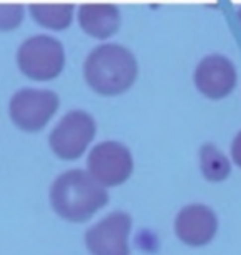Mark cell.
I'll list each match as a JSON object with an SVG mask.
<instances>
[{"instance_id": "cell-1", "label": "cell", "mask_w": 241, "mask_h": 255, "mask_svg": "<svg viewBox=\"0 0 241 255\" xmlns=\"http://www.w3.org/2000/svg\"><path fill=\"white\" fill-rule=\"evenodd\" d=\"M109 201V194L88 171L75 167L56 177L50 187V202L60 217L83 222Z\"/></svg>"}, {"instance_id": "cell-2", "label": "cell", "mask_w": 241, "mask_h": 255, "mask_svg": "<svg viewBox=\"0 0 241 255\" xmlns=\"http://www.w3.org/2000/svg\"><path fill=\"white\" fill-rule=\"evenodd\" d=\"M84 80L96 93L114 96L131 88L139 73L134 53L119 43H102L89 52L83 66Z\"/></svg>"}, {"instance_id": "cell-3", "label": "cell", "mask_w": 241, "mask_h": 255, "mask_svg": "<svg viewBox=\"0 0 241 255\" xmlns=\"http://www.w3.org/2000/svg\"><path fill=\"white\" fill-rule=\"evenodd\" d=\"M65 62L63 43L51 35H32L23 40L17 50V65L20 71L37 81L56 78L63 71Z\"/></svg>"}, {"instance_id": "cell-4", "label": "cell", "mask_w": 241, "mask_h": 255, "mask_svg": "<svg viewBox=\"0 0 241 255\" xmlns=\"http://www.w3.org/2000/svg\"><path fill=\"white\" fill-rule=\"evenodd\" d=\"M60 108V96L47 88H20L8 103V115L23 131H40Z\"/></svg>"}, {"instance_id": "cell-5", "label": "cell", "mask_w": 241, "mask_h": 255, "mask_svg": "<svg viewBox=\"0 0 241 255\" xmlns=\"http://www.w3.org/2000/svg\"><path fill=\"white\" fill-rule=\"evenodd\" d=\"M96 136V121L84 110H71L51 129V151L65 161H73L86 151Z\"/></svg>"}, {"instance_id": "cell-6", "label": "cell", "mask_w": 241, "mask_h": 255, "mask_svg": "<svg viewBox=\"0 0 241 255\" xmlns=\"http://www.w3.org/2000/svg\"><path fill=\"white\" fill-rule=\"evenodd\" d=\"M88 172L104 187H114L129 179L134 171L131 149L119 141H101L88 154Z\"/></svg>"}, {"instance_id": "cell-7", "label": "cell", "mask_w": 241, "mask_h": 255, "mask_svg": "<svg viewBox=\"0 0 241 255\" xmlns=\"http://www.w3.org/2000/svg\"><path fill=\"white\" fill-rule=\"evenodd\" d=\"M132 217L124 211H114L97 221L84 234V242L93 255H129Z\"/></svg>"}, {"instance_id": "cell-8", "label": "cell", "mask_w": 241, "mask_h": 255, "mask_svg": "<svg viewBox=\"0 0 241 255\" xmlns=\"http://www.w3.org/2000/svg\"><path fill=\"white\" fill-rule=\"evenodd\" d=\"M198 91L207 98L220 100L228 96L237 86L238 73L235 63L225 55H208L202 58L193 73Z\"/></svg>"}, {"instance_id": "cell-9", "label": "cell", "mask_w": 241, "mask_h": 255, "mask_svg": "<svg viewBox=\"0 0 241 255\" xmlns=\"http://www.w3.org/2000/svg\"><path fill=\"white\" fill-rule=\"evenodd\" d=\"M173 229L183 244L200 247L215 237L218 231V217L213 209L205 204H188L177 214Z\"/></svg>"}, {"instance_id": "cell-10", "label": "cell", "mask_w": 241, "mask_h": 255, "mask_svg": "<svg viewBox=\"0 0 241 255\" xmlns=\"http://www.w3.org/2000/svg\"><path fill=\"white\" fill-rule=\"evenodd\" d=\"M78 22L91 37L107 38L121 27V8L114 3H84L78 8Z\"/></svg>"}, {"instance_id": "cell-11", "label": "cell", "mask_w": 241, "mask_h": 255, "mask_svg": "<svg viewBox=\"0 0 241 255\" xmlns=\"http://www.w3.org/2000/svg\"><path fill=\"white\" fill-rule=\"evenodd\" d=\"M33 20L45 28L65 30L73 20V3H32L28 7Z\"/></svg>"}, {"instance_id": "cell-12", "label": "cell", "mask_w": 241, "mask_h": 255, "mask_svg": "<svg viewBox=\"0 0 241 255\" xmlns=\"http://www.w3.org/2000/svg\"><path fill=\"white\" fill-rule=\"evenodd\" d=\"M200 171L208 181H223L232 172L228 156L222 149H218L213 142H205L200 147Z\"/></svg>"}, {"instance_id": "cell-13", "label": "cell", "mask_w": 241, "mask_h": 255, "mask_svg": "<svg viewBox=\"0 0 241 255\" xmlns=\"http://www.w3.org/2000/svg\"><path fill=\"white\" fill-rule=\"evenodd\" d=\"M25 15L23 5L20 3H0V32H10L22 23Z\"/></svg>"}, {"instance_id": "cell-14", "label": "cell", "mask_w": 241, "mask_h": 255, "mask_svg": "<svg viewBox=\"0 0 241 255\" xmlns=\"http://www.w3.org/2000/svg\"><path fill=\"white\" fill-rule=\"evenodd\" d=\"M232 157H233V161L241 167V131L235 136V139L232 142Z\"/></svg>"}, {"instance_id": "cell-15", "label": "cell", "mask_w": 241, "mask_h": 255, "mask_svg": "<svg viewBox=\"0 0 241 255\" xmlns=\"http://www.w3.org/2000/svg\"><path fill=\"white\" fill-rule=\"evenodd\" d=\"M238 18H240V23H241V7L238 8Z\"/></svg>"}]
</instances>
